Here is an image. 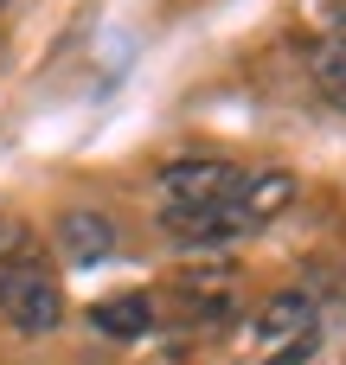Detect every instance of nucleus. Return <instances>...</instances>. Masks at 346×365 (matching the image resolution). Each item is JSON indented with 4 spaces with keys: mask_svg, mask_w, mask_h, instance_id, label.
Instances as JSON below:
<instances>
[{
    "mask_svg": "<svg viewBox=\"0 0 346 365\" xmlns=\"http://www.w3.org/2000/svg\"><path fill=\"white\" fill-rule=\"evenodd\" d=\"M51 237H58V257H64V263H77V269H90V263H103V257H116V225H109L103 212H64Z\"/></svg>",
    "mask_w": 346,
    "mask_h": 365,
    "instance_id": "5",
    "label": "nucleus"
},
{
    "mask_svg": "<svg viewBox=\"0 0 346 365\" xmlns=\"http://www.w3.org/2000/svg\"><path fill=\"white\" fill-rule=\"evenodd\" d=\"M289 199H295V180H289V173H257V180L244 173L225 205H212V212L173 225V237H180V250H225V244H238V237H257Z\"/></svg>",
    "mask_w": 346,
    "mask_h": 365,
    "instance_id": "1",
    "label": "nucleus"
},
{
    "mask_svg": "<svg viewBox=\"0 0 346 365\" xmlns=\"http://www.w3.org/2000/svg\"><path fill=\"white\" fill-rule=\"evenodd\" d=\"M238 167L231 160H173V167H161V180H154V205H161V218L167 225H186V218H199V212H212V205H225L231 192H238Z\"/></svg>",
    "mask_w": 346,
    "mask_h": 365,
    "instance_id": "3",
    "label": "nucleus"
},
{
    "mask_svg": "<svg viewBox=\"0 0 346 365\" xmlns=\"http://www.w3.org/2000/svg\"><path fill=\"white\" fill-rule=\"evenodd\" d=\"M308 64H315V83L346 109V26H334V32L308 51Z\"/></svg>",
    "mask_w": 346,
    "mask_h": 365,
    "instance_id": "7",
    "label": "nucleus"
},
{
    "mask_svg": "<svg viewBox=\"0 0 346 365\" xmlns=\"http://www.w3.org/2000/svg\"><path fill=\"white\" fill-rule=\"evenodd\" d=\"M0 314L26 334V340H45L58 321H64V289L45 276L39 257H13L0 269Z\"/></svg>",
    "mask_w": 346,
    "mask_h": 365,
    "instance_id": "4",
    "label": "nucleus"
},
{
    "mask_svg": "<svg viewBox=\"0 0 346 365\" xmlns=\"http://www.w3.org/2000/svg\"><path fill=\"white\" fill-rule=\"evenodd\" d=\"M315 334H321L315 295L283 289V295H270V302L257 308V321H250V334H244V353H250V365H302L315 353Z\"/></svg>",
    "mask_w": 346,
    "mask_h": 365,
    "instance_id": "2",
    "label": "nucleus"
},
{
    "mask_svg": "<svg viewBox=\"0 0 346 365\" xmlns=\"http://www.w3.org/2000/svg\"><path fill=\"white\" fill-rule=\"evenodd\" d=\"M90 327H96L103 340H141V334L154 327V302H148L141 289L109 295V302H96V308H90Z\"/></svg>",
    "mask_w": 346,
    "mask_h": 365,
    "instance_id": "6",
    "label": "nucleus"
}]
</instances>
